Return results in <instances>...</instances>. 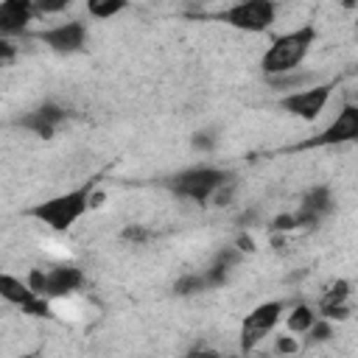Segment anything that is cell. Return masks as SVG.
Instances as JSON below:
<instances>
[{
	"label": "cell",
	"mask_w": 358,
	"mask_h": 358,
	"mask_svg": "<svg viewBox=\"0 0 358 358\" xmlns=\"http://www.w3.org/2000/svg\"><path fill=\"white\" fill-rule=\"evenodd\" d=\"M316 39H319V31L313 25H299V28L280 34L260 56V73L268 78V76H282V73L296 70L310 53Z\"/></svg>",
	"instance_id": "cell-2"
},
{
	"label": "cell",
	"mask_w": 358,
	"mask_h": 358,
	"mask_svg": "<svg viewBox=\"0 0 358 358\" xmlns=\"http://www.w3.org/2000/svg\"><path fill=\"white\" fill-rule=\"evenodd\" d=\"M355 137H358V106L344 103L330 126H324L319 134L299 140L288 151H313V148H327V145H344V143H352Z\"/></svg>",
	"instance_id": "cell-6"
},
{
	"label": "cell",
	"mask_w": 358,
	"mask_h": 358,
	"mask_svg": "<svg viewBox=\"0 0 358 358\" xmlns=\"http://www.w3.org/2000/svg\"><path fill=\"white\" fill-rule=\"evenodd\" d=\"M285 305L280 299H271V302H260L257 308H252L246 313V319L241 322V333H238V341H241V352H252L280 322Z\"/></svg>",
	"instance_id": "cell-7"
},
{
	"label": "cell",
	"mask_w": 358,
	"mask_h": 358,
	"mask_svg": "<svg viewBox=\"0 0 358 358\" xmlns=\"http://www.w3.org/2000/svg\"><path fill=\"white\" fill-rule=\"evenodd\" d=\"M358 6V0H341V8H347V11H352Z\"/></svg>",
	"instance_id": "cell-29"
},
{
	"label": "cell",
	"mask_w": 358,
	"mask_h": 358,
	"mask_svg": "<svg viewBox=\"0 0 358 358\" xmlns=\"http://www.w3.org/2000/svg\"><path fill=\"white\" fill-rule=\"evenodd\" d=\"M235 246H238L241 252H255V241H252L249 235H238V241H235Z\"/></svg>",
	"instance_id": "cell-27"
},
{
	"label": "cell",
	"mask_w": 358,
	"mask_h": 358,
	"mask_svg": "<svg viewBox=\"0 0 358 358\" xmlns=\"http://www.w3.org/2000/svg\"><path fill=\"white\" fill-rule=\"evenodd\" d=\"M333 90H336V84H333V81H327V84H310V87H302V90L285 92V95L280 98V106H282L288 115H294V117H299V120L313 123V120L324 112V106H327V101H330Z\"/></svg>",
	"instance_id": "cell-8"
},
{
	"label": "cell",
	"mask_w": 358,
	"mask_h": 358,
	"mask_svg": "<svg viewBox=\"0 0 358 358\" xmlns=\"http://www.w3.org/2000/svg\"><path fill=\"white\" fill-rule=\"evenodd\" d=\"M20 310H22L25 316H36V319H50V316H53V310H50V299H48V296H39V294H36L28 305H22Z\"/></svg>",
	"instance_id": "cell-20"
},
{
	"label": "cell",
	"mask_w": 358,
	"mask_h": 358,
	"mask_svg": "<svg viewBox=\"0 0 358 358\" xmlns=\"http://www.w3.org/2000/svg\"><path fill=\"white\" fill-rule=\"evenodd\" d=\"M3 3H11V6H22V8H31L34 0H3Z\"/></svg>",
	"instance_id": "cell-28"
},
{
	"label": "cell",
	"mask_w": 358,
	"mask_h": 358,
	"mask_svg": "<svg viewBox=\"0 0 358 358\" xmlns=\"http://www.w3.org/2000/svg\"><path fill=\"white\" fill-rule=\"evenodd\" d=\"M190 145H193L196 151H210V148L215 145V134H210V131H196L193 140H190Z\"/></svg>",
	"instance_id": "cell-24"
},
{
	"label": "cell",
	"mask_w": 358,
	"mask_h": 358,
	"mask_svg": "<svg viewBox=\"0 0 358 358\" xmlns=\"http://www.w3.org/2000/svg\"><path fill=\"white\" fill-rule=\"evenodd\" d=\"M204 291H210L204 274H182L173 282V294L176 296H196V294H204Z\"/></svg>",
	"instance_id": "cell-17"
},
{
	"label": "cell",
	"mask_w": 358,
	"mask_h": 358,
	"mask_svg": "<svg viewBox=\"0 0 358 358\" xmlns=\"http://www.w3.org/2000/svg\"><path fill=\"white\" fill-rule=\"evenodd\" d=\"M330 210H333V193H330V187L327 185H313L302 196V201H299V207H296L294 215H296L299 229H313V227H319V221Z\"/></svg>",
	"instance_id": "cell-10"
},
{
	"label": "cell",
	"mask_w": 358,
	"mask_h": 358,
	"mask_svg": "<svg viewBox=\"0 0 358 358\" xmlns=\"http://www.w3.org/2000/svg\"><path fill=\"white\" fill-rule=\"evenodd\" d=\"M34 296H36V294L31 291V285H28L25 280H20V277H14V274H0V299H6V302L14 305V308H22V305H28Z\"/></svg>",
	"instance_id": "cell-13"
},
{
	"label": "cell",
	"mask_w": 358,
	"mask_h": 358,
	"mask_svg": "<svg viewBox=\"0 0 358 358\" xmlns=\"http://www.w3.org/2000/svg\"><path fill=\"white\" fill-rule=\"evenodd\" d=\"M310 76H296V70H291V73H282V76H268L266 81L271 84V87H282V90H302V84L308 81Z\"/></svg>",
	"instance_id": "cell-19"
},
{
	"label": "cell",
	"mask_w": 358,
	"mask_h": 358,
	"mask_svg": "<svg viewBox=\"0 0 358 358\" xmlns=\"http://www.w3.org/2000/svg\"><path fill=\"white\" fill-rule=\"evenodd\" d=\"M232 173L229 171H221V168H213V165H193V168H185L168 179H162V187H168L173 196H182V199H190L196 204H207L210 196L229 179Z\"/></svg>",
	"instance_id": "cell-3"
},
{
	"label": "cell",
	"mask_w": 358,
	"mask_h": 358,
	"mask_svg": "<svg viewBox=\"0 0 358 358\" xmlns=\"http://www.w3.org/2000/svg\"><path fill=\"white\" fill-rule=\"evenodd\" d=\"M299 350V344L291 338V336H277V341H274V352H280V355H291V352H296Z\"/></svg>",
	"instance_id": "cell-26"
},
{
	"label": "cell",
	"mask_w": 358,
	"mask_h": 358,
	"mask_svg": "<svg viewBox=\"0 0 358 358\" xmlns=\"http://www.w3.org/2000/svg\"><path fill=\"white\" fill-rule=\"evenodd\" d=\"M73 0H34L31 3V11L39 14V17H50V14H62Z\"/></svg>",
	"instance_id": "cell-21"
},
{
	"label": "cell",
	"mask_w": 358,
	"mask_h": 358,
	"mask_svg": "<svg viewBox=\"0 0 358 358\" xmlns=\"http://www.w3.org/2000/svg\"><path fill=\"white\" fill-rule=\"evenodd\" d=\"M39 39L53 53H62V56L78 53L87 45V25L81 20H70V22H62V25H53V28L39 31Z\"/></svg>",
	"instance_id": "cell-9"
},
{
	"label": "cell",
	"mask_w": 358,
	"mask_h": 358,
	"mask_svg": "<svg viewBox=\"0 0 358 358\" xmlns=\"http://www.w3.org/2000/svg\"><path fill=\"white\" fill-rule=\"evenodd\" d=\"M64 117H67V109L48 101V103H39L36 109L25 112V115L17 120V126H22V129H28V131H34V134H39V137H53L56 126H59Z\"/></svg>",
	"instance_id": "cell-11"
},
{
	"label": "cell",
	"mask_w": 358,
	"mask_h": 358,
	"mask_svg": "<svg viewBox=\"0 0 358 358\" xmlns=\"http://www.w3.org/2000/svg\"><path fill=\"white\" fill-rule=\"evenodd\" d=\"M34 294L48 296V299H64L76 294L84 285V271L78 266H53V268H31L28 280Z\"/></svg>",
	"instance_id": "cell-5"
},
{
	"label": "cell",
	"mask_w": 358,
	"mask_h": 358,
	"mask_svg": "<svg viewBox=\"0 0 358 358\" xmlns=\"http://www.w3.org/2000/svg\"><path fill=\"white\" fill-rule=\"evenodd\" d=\"M350 294H352V282H350V280H336V282L322 294L319 308H316V316L327 313V310L336 308V305H344V302L350 299Z\"/></svg>",
	"instance_id": "cell-14"
},
{
	"label": "cell",
	"mask_w": 358,
	"mask_h": 358,
	"mask_svg": "<svg viewBox=\"0 0 358 358\" xmlns=\"http://www.w3.org/2000/svg\"><path fill=\"white\" fill-rule=\"evenodd\" d=\"M98 182H101V173L90 176L84 185H78V187H73L67 193H59V196H50L45 201H36L34 207L25 210V215L36 218L39 224H45L53 232H67L90 210V196L98 187Z\"/></svg>",
	"instance_id": "cell-1"
},
{
	"label": "cell",
	"mask_w": 358,
	"mask_h": 358,
	"mask_svg": "<svg viewBox=\"0 0 358 358\" xmlns=\"http://www.w3.org/2000/svg\"><path fill=\"white\" fill-rule=\"evenodd\" d=\"M14 56H17V45L8 36H0V67L8 64V62H14Z\"/></svg>",
	"instance_id": "cell-25"
},
{
	"label": "cell",
	"mask_w": 358,
	"mask_h": 358,
	"mask_svg": "<svg viewBox=\"0 0 358 358\" xmlns=\"http://www.w3.org/2000/svg\"><path fill=\"white\" fill-rule=\"evenodd\" d=\"M215 20L229 25V28H235V31L263 34L277 20V0H238L229 8L218 11Z\"/></svg>",
	"instance_id": "cell-4"
},
{
	"label": "cell",
	"mask_w": 358,
	"mask_h": 358,
	"mask_svg": "<svg viewBox=\"0 0 358 358\" xmlns=\"http://www.w3.org/2000/svg\"><path fill=\"white\" fill-rule=\"evenodd\" d=\"M120 238L129 241V243H134V246H140V243L151 241V229H145V227H140V224H126L123 232H120Z\"/></svg>",
	"instance_id": "cell-22"
},
{
	"label": "cell",
	"mask_w": 358,
	"mask_h": 358,
	"mask_svg": "<svg viewBox=\"0 0 358 358\" xmlns=\"http://www.w3.org/2000/svg\"><path fill=\"white\" fill-rule=\"evenodd\" d=\"M129 8V0H87V11L95 17V20H109V17H117L120 11Z\"/></svg>",
	"instance_id": "cell-16"
},
{
	"label": "cell",
	"mask_w": 358,
	"mask_h": 358,
	"mask_svg": "<svg viewBox=\"0 0 358 358\" xmlns=\"http://www.w3.org/2000/svg\"><path fill=\"white\" fill-rule=\"evenodd\" d=\"M268 229L271 232H294V229H299V224H296V215L294 213H280V215L271 218Z\"/></svg>",
	"instance_id": "cell-23"
},
{
	"label": "cell",
	"mask_w": 358,
	"mask_h": 358,
	"mask_svg": "<svg viewBox=\"0 0 358 358\" xmlns=\"http://www.w3.org/2000/svg\"><path fill=\"white\" fill-rule=\"evenodd\" d=\"M302 336H305V341H308V344H324V341H330V338H333V322H330V319L316 316V322H313Z\"/></svg>",
	"instance_id": "cell-18"
},
{
	"label": "cell",
	"mask_w": 358,
	"mask_h": 358,
	"mask_svg": "<svg viewBox=\"0 0 358 358\" xmlns=\"http://www.w3.org/2000/svg\"><path fill=\"white\" fill-rule=\"evenodd\" d=\"M313 322H316V308H310V305H305V302L294 305L291 313L285 316V327H288V333H299V336H302Z\"/></svg>",
	"instance_id": "cell-15"
},
{
	"label": "cell",
	"mask_w": 358,
	"mask_h": 358,
	"mask_svg": "<svg viewBox=\"0 0 358 358\" xmlns=\"http://www.w3.org/2000/svg\"><path fill=\"white\" fill-rule=\"evenodd\" d=\"M34 11L31 8H22V6H11V3H3L0 0V36H17L28 28Z\"/></svg>",
	"instance_id": "cell-12"
}]
</instances>
